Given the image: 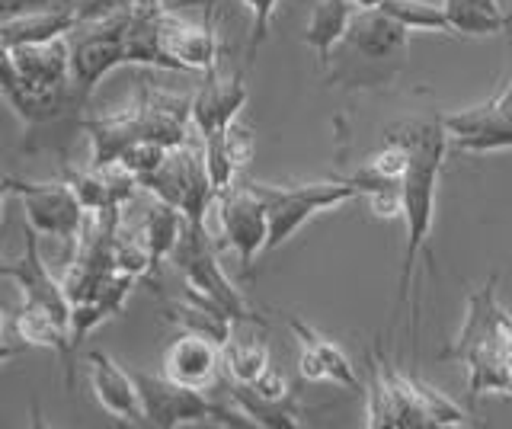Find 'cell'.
<instances>
[{
  "instance_id": "obj_1",
  "label": "cell",
  "mask_w": 512,
  "mask_h": 429,
  "mask_svg": "<svg viewBox=\"0 0 512 429\" xmlns=\"http://www.w3.org/2000/svg\"><path fill=\"white\" fill-rule=\"evenodd\" d=\"M173 263L186 282L189 298L205 301V305L224 311L234 324L266 327V317L256 314L247 305V298L240 295V289H234V282L224 276V269L215 257V247H212V241H208L205 225H192V221H186L180 244H176V250H173Z\"/></svg>"
},
{
  "instance_id": "obj_2",
  "label": "cell",
  "mask_w": 512,
  "mask_h": 429,
  "mask_svg": "<svg viewBox=\"0 0 512 429\" xmlns=\"http://www.w3.org/2000/svg\"><path fill=\"white\" fill-rule=\"evenodd\" d=\"M138 391H141V404H144V417L157 429H176V426H196V423H218V426H253V420L244 410L234 413L228 407H221L215 401H208L202 388H189L180 381L167 378L164 372L151 375V372H138L132 369Z\"/></svg>"
},
{
  "instance_id": "obj_3",
  "label": "cell",
  "mask_w": 512,
  "mask_h": 429,
  "mask_svg": "<svg viewBox=\"0 0 512 429\" xmlns=\"http://www.w3.org/2000/svg\"><path fill=\"white\" fill-rule=\"evenodd\" d=\"M260 193L269 202V244L266 253L279 250L288 237H292L301 225L336 205H346L352 199H359V186H352L346 177L343 180H327V183H256Z\"/></svg>"
},
{
  "instance_id": "obj_4",
  "label": "cell",
  "mask_w": 512,
  "mask_h": 429,
  "mask_svg": "<svg viewBox=\"0 0 512 429\" xmlns=\"http://www.w3.org/2000/svg\"><path fill=\"white\" fill-rule=\"evenodd\" d=\"M141 186L151 189L157 199L173 202L192 225H205L208 205L218 202L212 177H208L202 138L170 148V157L164 161V167H160L151 180H144Z\"/></svg>"
},
{
  "instance_id": "obj_5",
  "label": "cell",
  "mask_w": 512,
  "mask_h": 429,
  "mask_svg": "<svg viewBox=\"0 0 512 429\" xmlns=\"http://www.w3.org/2000/svg\"><path fill=\"white\" fill-rule=\"evenodd\" d=\"M4 189L7 196L20 199L26 225L36 228L42 237H55L64 247H74L80 241V231L87 225V209L64 180L32 183L20 177H7Z\"/></svg>"
},
{
  "instance_id": "obj_6",
  "label": "cell",
  "mask_w": 512,
  "mask_h": 429,
  "mask_svg": "<svg viewBox=\"0 0 512 429\" xmlns=\"http://www.w3.org/2000/svg\"><path fill=\"white\" fill-rule=\"evenodd\" d=\"M132 10L77 29L80 36L71 45V68H74V87L80 93V103L90 100V93L103 84V77H109L116 68L128 65L125 29H128V20H132Z\"/></svg>"
},
{
  "instance_id": "obj_7",
  "label": "cell",
  "mask_w": 512,
  "mask_h": 429,
  "mask_svg": "<svg viewBox=\"0 0 512 429\" xmlns=\"http://www.w3.org/2000/svg\"><path fill=\"white\" fill-rule=\"evenodd\" d=\"M221 228L228 247L237 253L244 276L253 273V263L269 244V202L256 183H234L228 193L218 196Z\"/></svg>"
},
{
  "instance_id": "obj_8",
  "label": "cell",
  "mask_w": 512,
  "mask_h": 429,
  "mask_svg": "<svg viewBox=\"0 0 512 429\" xmlns=\"http://www.w3.org/2000/svg\"><path fill=\"white\" fill-rule=\"evenodd\" d=\"M157 33H160V49L167 52L180 71H215L218 68V26H215V0L205 7V17L199 23L183 20L173 10V4H164L157 13Z\"/></svg>"
},
{
  "instance_id": "obj_9",
  "label": "cell",
  "mask_w": 512,
  "mask_h": 429,
  "mask_svg": "<svg viewBox=\"0 0 512 429\" xmlns=\"http://www.w3.org/2000/svg\"><path fill=\"white\" fill-rule=\"evenodd\" d=\"M384 375H388L397 407H400V429H442V426H471V413L461 410L452 397H445L432 385H426L423 378H416L413 372H400L384 359L381 353Z\"/></svg>"
},
{
  "instance_id": "obj_10",
  "label": "cell",
  "mask_w": 512,
  "mask_h": 429,
  "mask_svg": "<svg viewBox=\"0 0 512 429\" xmlns=\"http://www.w3.org/2000/svg\"><path fill=\"white\" fill-rule=\"evenodd\" d=\"M496 289H500V273H490L487 282L477 285V289L468 295V308H464V317H461V330L455 333V340L442 349L439 359L464 362L471 353H480V349L503 343V330H506V321L512 314L500 305Z\"/></svg>"
},
{
  "instance_id": "obj_11",
  "label": "cell",
  "mask_w": 512,
  "mask_h": 429,
  "mask_svg": "<svg viewBox=\"0 0 512 429\" xmlns=\"http://www.w3.org/2000/svg\"><path fill=\"white\" fill-rule=\"evenodd\" d=\"M448 132V151L458 154H490L512 148V122L500 109V90L490 100L442 116Z\"/></svg>"
},
{
  "instance_id": "obj_12",
  "label": "cell",
  "mask_w": 512,
  "mask_h": 429,
  "mask_svg": "<svg viewBox=\"0 0 512 429\" xmlns=\"http://www.w3.org/2000/svg\"><path fill=\"white\" fill-rule=\"evenodd\" d=\"M39 231L26 225V244H23V257L20 260H10L0 266V273L7 279H13L20 285V295L29 305H39L45 311H52L58 321H64L71 327V298L64 292V282H58L52 273H48V266L39 253Z\"/></svg>"
},
{
  "instance_id": "obj_13",
  "label": "cell",
  "mask_w": 512,
  "mask_h": 429,
  "mask_svg": "<svg viewBox=\"0 0 512 429\" xmlns=\"http://www.w3.org/2000/svg\"><path fill=\"white\" fill-rule=\"evenodd\" d=\"M87 365H90L93 397L100 401V407L109 417H116L119 423H148L132 369H122V365L109 353H103V349H90Z\"/></svg>"
},
{
  "instance_id": "obj_14",
  "label": "cell",
  "mask_w": 512,
  "mask_h": 429,
  "mask_svg": "<svg viewBox=\"0 0 512 429\" xmlns=\"http://www.w3.org/2000/svg\"><path fill=\"white\" fill-rule=\"evenodd\" d=\"M247 84H244V71L237 74H218L208 71L205 84L192 93V125L196 132L205 138L212 132L228 129V125L237 119L240 109L247 106Z\"/></svg>"
},
{
  "instance_id": "obj_15",
  "label": "cell",
  "mask_w": 512,
  "mask_h": 429,
  "mask_svg": "<svg viewBox=\"0 0 512 429\" xmlns=\"http://www.w3.org/2000/svg\"><path fill=\"white\" fill-rule=\"evenodd\" d=\"M4 97L29 129L61 119L71 106L80 103V93L74 84H32L23 81L20 74H13L10 68H4Z\"/></svg>"
},
{
  "instance_id": "obj_16",
  "label": "cell",
  "mask_w": 512,
  "mask_h": 429,
  "mask_svg": "<svg viewBox=\"0 0 512 429\" xmlns=\"http://www.w3.org/2000/svg\"><path fill=\"white\" fill-rule=\"evenodd\" d=\"M224 369L221 346L202 333L180 330L164 353V375L189 388H212L218 385V372Z\"/></svg>"
},
{
  "instance_id": "obj_17",
  "label": "cell",
  "mask_w": 512,
  "mask_h": 429,
  "mask_svg": "<svg viewBox=\"0 0 512 429\" xmlns=\"http://www.w3.org/2000/svg\"><path fill=\"white\" fill-rule=\"evenodd\" d=\"M4 68L20 74L32 84H74L71 68V45L68 36L45 39V42H23L4 49Z\"/></svg>"
},
{
  "instance_id": "obj_18",
  "label": "cell",
  "mask_w": 512,
  "mask_h": 429,
  "mask_svg": "<svg viewBox=\"0 0 512 429\" xmlns=\"http://www.w3.org/2000/svg\"><path fill=\"white\" fill-rule=\"evenodd\" d=\"M413 29L394 20L391 13L375 10V7H359L356 17L349 23L346 42L352 52H359L368 61H384V58H400L407 52Z\"/></svg>"
},
{
  "instance_id": "obj_19",
  "label": "cell",
  "mask_w": 512,
  "mask_h": 429,
  "mask_svg": "<svg viewBox=\"0 0 512 429\" xmlns=\"http://www.w3.org/2000/svg\"><path fill=\"white\" fill-rule=\"evenodd\" d=\"M10 327L23 346H39V349H52V353H58L64 359V369H68V385H74V365H71L74 343H71L68 324L58 321L52 311L23 301V305L16 308V314L10 317Z\"/></svg>"
},
{
  "instance_id": "obj_20",
  "label": "cell",
  "mask_w": 512,
  "mask_h": 429,
  "mask_svg": "<svg viewBox=\"0 0 512 429\" xmlns=\"http://www.w3.org/2000/svg\"><path fill=\"white\" fill-rule=\"evenodd\" d=\"M356 10H359L356 0H314L308 26H304V45L317 52L320 68L330 65V55L346 39Z\"/></svg>"
},
{
  "instance_id": "obj_21",
  "label": "cell",
  "mask_w": 512,
  "mask_h": 429,
  "mask_svg": "<svg viewBox=\"0 0 512 429\" xmlns=\"http://www.w3.org/2000/svg\"><path fill=\"white\" fill-rule=\"evenodd\" d=\"M80 29L77 4L61 7V10H42V13H26V17L0 20V45L13 49L23 42H45L58 36H71Z\"/></svg>"
},
{
  "instance_id": "obj_22",
  "label": "cell",
  "mask_w": 512,
  "mask_h": 429,
  "mask_svg": "<svg viewBox=\"0 0 512 429\" xmlns=\"http://www.w3.org/2000/svg\"><path fill=\"white\" fill-rule=\"evenodd\" d=\"M164 317L170 324H176L186 333H202V337L215 340L218 346H224L234 337V321L224 311L205 305V301L196 298H183V301H164Z\"/></svg>"
},
{
  "instance_id": "obj_23",
  "label": "cell",
  "mask_w": 512,
  "mask_h": 429,
  "mask_svg": "<svg viewBox=\"0 0 512 429\" xmlns=\"http://www.w3.org/2000/svg\"><path fill=\"white\" fill-rule=\"evenodd\" d=\"M442 10L458 36H496L512 26V17L496 0H442Z\"/></svg>"
},
{
  "instance_id": "obj_24",
  "label": "cell",
  "mask_w": 512,
  "mask_h": 429,
  "mask_svg": "<svg viewBox=\"0 0 512 429\" xmlns=\"http://www.w3.org/2000/svg\"><path fill=\"white\" fill-rule=\"evenodd\" d=\"M231 397L234 404L247 413L253 426H269V429H298L304 417V407L298 404V397H285V401H269V397L256 394L250 385H237L231 381Z\"/></svg>"
},
{
  "instance_id": "obj_25",
  "label": "cell",
  "mask_w": 512,
  "mask_h": 429,
  "mask_svg": "<svg viewBox=\"0 0 512 429\" xmlns=\"http://www.w3.org/2000/svg\"><path fill=\"white\" fill-rule=\"evenodd\" d=\"M183 228H186V215L176 209L173 202L157 199L148 209V215H144L138 231L144 237V244L151 247L157 266L164 257H173V250H176V244H180V237H183Z\"/></svg>"
},
{
  "instance_id": "obj_26",
  "label": "cell",
  "mask_w": 512,
  "mask_h": 429,
  "mask_svg": "<svg viewBox=\"0 0 512 429\" xmlns=\"http://www.w3.org/2000/svg\"><path fill=\"white\" fill-rule=\"evenodd\" d=\"M288 327H292V333L298 337V343H308L314 353L324 359L327 365V375L333 385H343L349 391H362V378L356 372V365L349 362V356L343 353L340 346H336L330 337H324V333H317L314 327H308L304 321H298V317H288Z\"/></svg>"
},
{
  "instance_id": "obj_27",
  "label": "cell",
  "mask_w": 512,
  "mask_h": 429,
  "mask_svg": "<svg viewBox=\"0 0 512 429\" xmlns=\"http://www.w3.org/2000/svg\"><path fill=\"white\" fill-rule=\"evenodd\" d=\"M368 426L384 429V426H400V407L388 375H384L381 365V346L375 343L372 353H368Z\"/></svg>"
},
{
  "instance_id": "obj_28",
  "label": "cell",
  "mask_w": 512,
  "mask_h": 429,
  "mask_svg": "<svg viewBox=\"0 0 512 429\" xmlns=\"http://www.w3.org/2000/svg\"><path fill=\"white\" fill-rule=\"evenodd\" d=\"M221 359L231 381H237V385H256L260 375L269 369V346L260 337H250V340L231 337L221 346Z\"/></svg>"
},
{
  "instance_id": "obj_29",
  "label": "cell",
  "mask_w": 512,
  "mask_h": 429,
  "mask_svg": "<svg viewBox=\"0 0 512 429\" xmlns=\"http://www.w3.org/2000/svg\"><path fill=\"white\" fill-rule=\"evenodd\" d=\"M359 7H375L391 13L394 20H400L410 29H429V33H452L448 26L445 10L436 4H423V0H356Z\"/></svg>"
},
{
  "instance_id": "obj_30",
  "label": "cell",
  "mask_w": 512,
  "mask_h": 429,
  "mask_svg": "<svg viewBox=\"0 0 512 429\" xmlns=\"http://www.w3.org/2000/svg\"><path fill=\"white\" fill-rule=\"evenodd\" d=\"M167 157H170L167 145H160V141H151V138H138L122 151L119 161L135 173L138 183H144V180H151L160 167H164Z\"/></svg>"
},
{
  "instance_id": "obj_31",
  "label": "cell",
  "mask_w": 512,
  "mask_h": 429,
  "mask_svg": "<svg viewBox=\"0 0 512 429\" xmlns=\"http://www.w3.org/2000/svg\"><path fill=\"white\" fill-rule=\"evenodd\" d=\"M368 209L375 218L391 221V218H404V183L397 186H381L375 193H368Z\"/></svg>"
},
{
  "instance_id": "obj_32",
  "label": "cell",
  "mask_w": 512,
  "mask_h": 429,
  "mask_svg": "<svg viewBox=\"0 0 512 429\" xmlns=\"http://www.w3.org/2000/svg\"><path fill=\"white\" fill-rule=\"evenodd\" d=\"M74 4L77 0H0V20L26 17V13H42V10H61Z\"/></svg>"
},
{
  "instance_id": "obj_33",
  "label": "cell",
  "mask_w": 512,
  "mask_h": 429,
  "mask_svg": "<svg viewBox=\"0 0 512 429\" xmlns=\"http://www.w3.org/2000/svg\"><path fill=\"white\" fill-rule=\"evenodd\" d=\"M244 4L253 10V36H250V52H247V58H253L269 33V20H272V13H276L279 0H244Z\"/></svg>"
},
{
  "instance_id": "obj_34",
  "label": "cell",
  "mask_w": 512,
  "mask_h": 429,
  "mask_svg": "<svg viewBox=\"0 0 512 429\" xmlns=\"http://www.w3.org/2000/svg\"><path fill=\"white\" fill-rule=\"evenodd\" d=\"M224 138H228V148H231V157H234V164L244 170L250 164V157H253V135L250 129H244V125H237L231 122L228 129H224Z\"/></svg>"
},
{
  "instance_id": "obj_35",
  "label": "cell",
  "mask_w": 512,
  "mask_h": 429,
  "mask_svg": "<svg viewBox=\"0 0 512 429\" xmlns=\"http://www.w3.org/2000/svg\"><path fill=\"white\" fill-rule=\"evenodd\" d=\"M250 388H253L256 394L269 397V401H285V397H292V394H295V388L288 385L285 375H282L279 369H272V365L260 375V381H256V385H250Z\"/></svg>"
},
{
  "instance_id": "obj_36",
  "label": "cell",
  "mask_w": 512,
  "mask_h": 429,
  "mask_svg": "<svg viewBox=\"0 0 512 429\" xmlns=\"http://www.w3.org/2000/svg\"><path fill=\"white\" fill-rule=\"evenodd\" d=\"M298 346H301V356H298V372H301V378L304 381H330L324 359H320L308 343H298Z\"/></svg>"
},
{
  "instance_id": "obj_37",
  "label": "cell",
  "mask_w": 512,
  "mask_h": 429,
  "mask_svg": "<svg viewBox=\"0 0 512 429\" xmlns=\"http://www.w3.org/2000/svg\"><path fill=\"white\" fill-rule=\"evenodd\" d=\"M503 356H506V372L512 381V317L506 321V330H503Z\"/></svg>"
},
{
  "instance_id": "obj_38",
  "label": "cell",
  "mask_w": 512,
  "mask_h": 429,
  "mask_svg": "<svg viewBox=\"0 0 512 429\" xmlns=\"http://www.w3.org/2000/svg\"><path fill=\"white\" fill-rule=\"evenodd\" d=\"M500 109H503V116L512 122V74H509V81L500 87Z\"/></svg>"
}]
</instances>
